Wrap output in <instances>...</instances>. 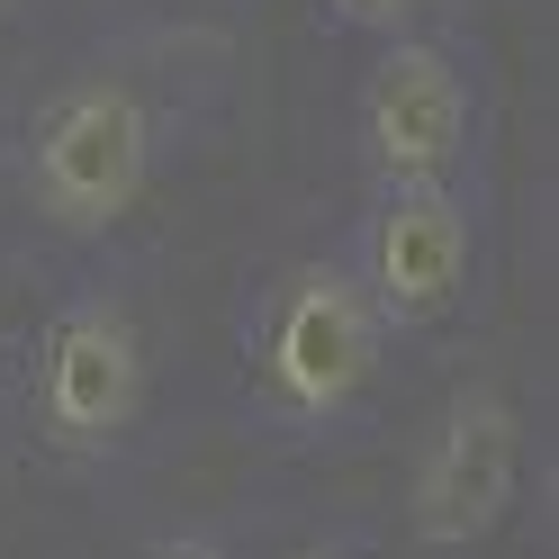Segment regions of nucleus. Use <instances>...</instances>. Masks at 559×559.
<instances>
[{"label": "nucleus", "mask_w": 559, "mask_h": 559, "mask_svg": "<svg viewBox=\"0 0 559 559\" xmlns=\"http://www.w3.org/2000/svg\"><path fill=\"white\" fill-rule=\"evenodd\" d=\"M325 19L353 27V37H406L425 19V0H325Z\"/></svg>", "instance_id": "obj_7"}, {"label": "nucleus", "mask_w": 559, "mask_h": 559, "mask_svg": "<svg viewBox=\"0 0 559 559\" xmlns=\"http://www.w3.org/2000/svg\"><path fill=\"white\" fill-rule=\"evenodd\" d=\"M0 19H10V0H0Z\"/></svg>", "instance_id": "obj_10"}, {"label": "nucleus", "mask_w": 559, "mask_h": 559, "mask_svg": "<svg viewBox=\"0 0 559 559\" xmlns=\"http://www.w3.org/2000/svg\"><path fill=\"white\" fill-rule=\"evenodd\" d=\"M353 289L370 298V317L397 334H425L442 325L451 307L469 298V271H478V226H469V199L461 181H406V190H370L361 226H353Z\"/></svg>", "instance_id": "obj_5"}, {"label": "nucleus", "mask_w": 559, "mask_h": 559, "mask_svg": "<svg viewBox=\"0 0 559 559\" xmlns=\"http://www.w3.org/2000/svg\"><path fill=\"white\" fill-rule=\"evenodd\" d=\"M154 559H235L217 533H171V542H154Z\"/></svg>", "instance_id": "obj_8"}, {"label": "nucleus", "mask_w": 559, "mask_h": 559, "mask_svg": "<svg viewBox=\"0 0 559 559\" xmlns=\"http://www.w3.org/2000/svg\"><path fill=\"white\" fill-rule=\"evenodd\" d=\"M163 163V118L154 99L118 73H82L19 135V199L37 207L55 235H109L135 199L154 190Z\"/></svg>", "instance_id": "obj_2"}, {"label": "nucleus", "mask_w": 559, "mask_h": 559, "mask_svg": "<svg viewBox=\"0 0 559 559\" xmlns=\"http://www.w3.org/2000/svg\"><path fill=\"white\" fill-rule=\"evenodd\" d=\"M379 361H389V325L370 317L343 262H289L243 307V389L253 415L289 442H325L334 425H353L379 389Z\"/></svg>", "instance_id": "obj_1"}, {"label": "nucleus", "mask_w": 559, "mask_h": 559, "mask_svg": "<svg viewBox=\"0 0 559 559\" xmlns=\"http://www.w3.org/2000/svg\"><path fill=\"white\" fill-rule=\"evenodd\" d=\"M523 478V415L506 389H461L442 406V425L415 451L406 478V533L415 550H469L506 523Z\"/></svg>", "instance_id": "obj_6"}, {"label": "nucleus", "mask_w": 559, "mask_h": 559, "mask_svg": "<svg viewBox=\"0 0 559 559\" xmlns=\"http://www.w3.org/2000/svg\"><path fill=\"white\" fill-rule=\"evenodd\" d=\"M478 135V82L451 37H379V63L361 73L353 99V154L370 171V190H406V181H451L469 163Z\"/></svg>", "instance_id": "obj_4"}, {"label": "nucleus", "mask_w": 559, "mask_h": 559, "mask_svg": "<svg viewBox=\"0 0 559 559\" xmlns=\"http://www.w3.org/2000/svg\"><path fill=\"white\" fill-rule=\"evenodd\" d=\"M298 559H361V550H353V542H307Z\"/></svg>", "instance_id": "obj_9"}, {"label": "nucleus", "mask_w": 559, "mask_h": 559, "mask_svg": "<svg viewBox=\"0 0 559 559\" xmlns=\"http://www.w3.org/2000/svg\"><path fill=\"white\" fill-rule=\"evenodd\" d=\"M27 425L73 469H99L135 442V425H145V325L118 289H82L46 317Z\"/></svg>", "instance_id": "obj_3"}]
</instances>
